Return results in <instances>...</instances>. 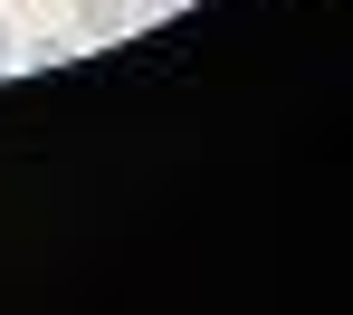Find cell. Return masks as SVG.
<instances>
[{
	"label": "cell",
	"instance_id": "obj_2",
	"mask_svg": "<svg viewBox=\"0 0 353 315\" xmlns=\"http://www.w3.org/2000/svg\"><path fill=\"white\" fill-rule=\"evenodd\" d=\"M10 58H19V29H10V19H0V67H10Z\"/></svg>",
	"mask_w": 353,
	"mask_h": 315
},
{
	"label": "cell",
	"instance_id": "obj_1",
	"mask_svg": "<svg viewBox=\"0 0 353 315\" xmlns=\"http://www.w3.org/2000/svg\"><path fill=\"white\" fill-rule=\"evenodd\" d=\"M134 19H143V0H77V29L86 39H124Z\"/></svg>",
	"mask_w": 353,
	"mask_h": 315
}]
</instances>
